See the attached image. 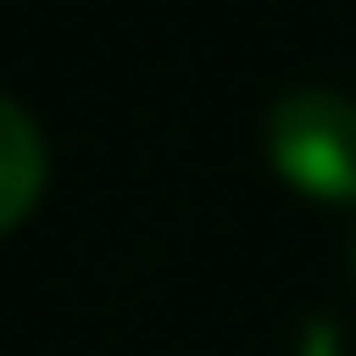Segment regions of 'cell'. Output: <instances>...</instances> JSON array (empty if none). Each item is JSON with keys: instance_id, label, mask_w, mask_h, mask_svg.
I'll use <instances>...</instances> for the list:
<instances>
[{"instance_id": "obj_1", "label": "cell", "mask_w": 356, "mask_h": 356, "mask_svg": "<svg viewBox=\"0 0 356 356\" xmlns=\"http://www.w3.org/2000/svg\"><path fill=\"white\" fill-rule=\"evenodd\" d=\"M269 168L320 204L356 197V95L298 88L269 109Z\"/></svg>"}, {"instance_id": "obj_2", "label": "cell", "mask_w": 356, "mask_h": 356, "mask_svg": "<svg viewBox=\"0 0 356 356\" xmlns=\"http://www.w3.org/2000/svg\"><path fill=\"white\" fill-rule=\"evenodd\" d=\"M44 175H51V160H44V131L29 124V109L15 102V95H0V233H15V225L37 211Z\"/></svg>"}, {"instance_id": "obj_3", "label": "cell", "mask_w": 356, "mask_h": 356, "mask_svg": "<svg viewBox=\"0 0 356 356\" xmlns=\"http://www.w3.org/2000/svg\"><path fill=\"white\" fill-rule=\"evenodd\" d=\"M349 262H356V248H349Z\"/></svg>"}]
</instances>
